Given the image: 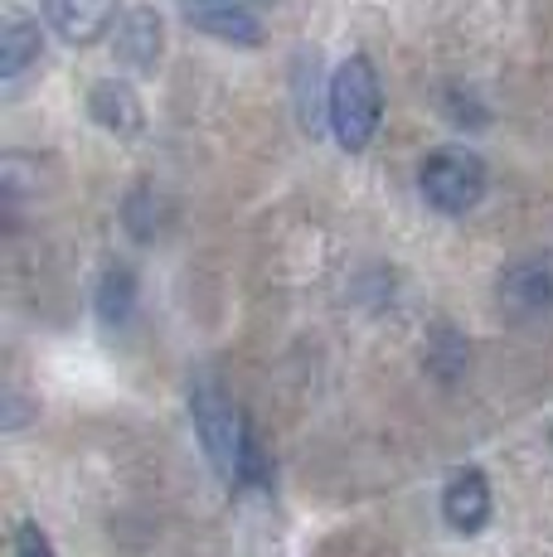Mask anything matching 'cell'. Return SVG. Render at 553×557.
<instances>
[{
  "mask_svg": "<svg viewBox=\"0 0 553 557\" xmlns=\"http://www.w3.org/2000/svg\"><path fill=\"white\" fill-rule=\"evenodd\" d=\"M88 116L102 126V132H112V136H136L146 126V107H142V98H136L132 83H122V78L93 83Z\"/></svg>",
  "mask_w": 553,
  "mask_h": 557,
  "instance_id": "10",
  "label": "cell"
},
{
  "mask_svg": "<svg viewBox=\"0 0 553 557\" xmlns=\"http://www.w3.org/2000/svg\"><path fill=\"white\" fill-rule=\"evenodd\" d=\"M116 63L132 73H156L161 69V53H165V25H161V10L151 5H132L122 20H116Z\"/></svg>",
  "mask_w": 553,
  "mask_h": 557,
  "instance_id": "5",
  "label": "cell"
},
{
  "mask_svg": "<svg viewBox=\"0 0 553 557\" xmlns=\"http://www.w3.org/2000/svg\"><path fill=\"white\" fill-rule=\"evenodd\" d=\"M45 20L63 45H98L108 29H116V0H45Z\"/></svg>",
  "mask_w": 553,
  "mask_h": 557,
  "instance_id": "6",
  "label": "cell"
},
{
  "mask_svg": "<svg viewBox=\"0 0 553 557\" xmlns=\"http://www.w3.org/2000/svg\"><path fill=\"white\" fill-rule=\"evenodd\" d=\"M180 20L199 35L219 39V45L258 49L262 45V20L253 15L248 0H180Z\"/></svg>",
  "mask_w": 553,
  "mask_h": 557,
  "instance_id": "4",
  "label": "cell"
},
{
  "mask_svg": "<svg viewBox=\"0 0 553 557\" xmlns=\"http://www.w3.org/2000/svg\"><path fill=\"white\" fill-rule=\"evenodd\" d=\"M195 426H199V442H205L209 460H214V470L229 485H253V480L268 475L243 412L223 398L214 383H199L195 388Z\"/></svg>",
  "mask_w": 553,
  "mask_h": 557,
  "instance_id": "1",
  "label": "cell"
},
{
  "mask_svg": "<svg viewBox=\"0 0 553 557\" xmlns=\"http://www.w3.org/2000/svg\"><path fill=\"white\" fill-rule=\"evenodd\" d=\"M379 116H384V98H379L374 63L365 53H349L325 88V126H331L335 146L340 151H365L379 132Z\"/></svg>",
  "mask_w": 553,
  "mask_h": 557,
  "instance_id": "2",
  "label": "cell"
},
{
  "mask_svg": "<svg viewBox=\"0 0 553 557\" xmlns=\"http://www.w3.org/2000/svg\"><path fill=\"white\" fill-rule=\"evenodd\" d=\"M15 557H54V543L45 539V529H39V523H20Z\"/></svg>",
  "mask_w": 553,
  "mask_h": 557,
  "instance_id": "12",
  "label": "cell"
},
{
  "mask_svg": "<svg viewBox=\"0 0 553 557\" xmlns=\"http://www.w3.org/2000/svg\"><path fill=\"white\" fill-rule=\"evenodd\" d=\"M486 185H491V175H486V160L476 151H438L422 160L418 170L422 199L438 213H452V219L471 213L486 199Z\"/></svg>",
  "mask_w": 553,
  "mask_h": 557,
  "instance_id": "3",
  "label": "cell"
},
{
  "mask_svg": "<svg viewBox=\"0 0 553 557\" xmlns=\"http://www.w3.org/2000/svg\"><path fill=\"white\" fill-rule=\"evenodd\" d=\"M39 53H45V29H39V20L20 5H5L0 10V78L5 83L25 78L39 63Z\"/></svg>",
  "mask_w": 553,
  "mask_h": 557,
  "instance_id": "7",
  "label": "cell"
},
{
  "mask_svg": "<svg viewBox=\"0 0 553 557\" xmlns=\"http://www.w3.org/2000/svg\"><path fill=\"white\" fill-rule=\"evenodd\" d=\"M442 519L452 523L456 533H481L486 519H491V480L476 466L456 470L442 490Z\"/></svg>",
  "mask_w": 553,
  "mask_h": 557,
  "instance_id": "9",
  "label": "cell"
},
{
  "mask_svg": "<svg viewBox=\"0 0 553 557\" xmlns=\"http://www.w3.org/2000/svg\"><path fill=\"white\" fill-rule=\"evenodd\" d=\"M500 292V306L509 310V315H544V310H553V267L549 262H515L500 272L495 282Z\"/></svg>",
  "mask_w": 553,
  "mask_h": 557,
  "instance_id": "8",
  "label": "cell"
},
{
  "mask_svg": "<svg viewBox=\"0 0 553 557\" xmlns=\"http://www.w3.org/2000/svg\"><path fill=\"white\" fill-rule=\"evenodd\" d=\"M93 301H98V320H102V325L122 330L126 320H132V310H136V276H132V267H108Z\"/></svg>",
  "mask_w": 553,
  "mask_h": 557,
  "instance_id": "11",
  "label": "cell"
}]
</instances>
